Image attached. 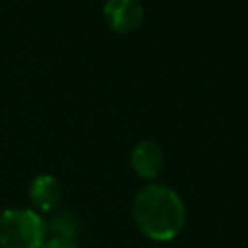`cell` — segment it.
Listing matches in <instances>:
<instances>
[{"label":"cell","mask_w":248,"mask_h":248,"mask_svg":"<svg viewBox=\"0 0 248 248\" xmlns=\"http://www.w3.org/2000/svg\"><path fill=\"white\" fill-rule=\"evenodd\" d=\"M186 205L178 192L165 184H147L132 202V219L138 231L153 242L174 240L186 225Z\"/></svg>","instance_id":"obj_1"},{"label":"cell","mask_w":248,"mask_h":248,"mask_svg":"<svg viewBox=\"0 0 248 248\" xmlns=\"http://www.w3.org/2000/svg\"><path fill=\"white\" fill-rule=\"evenodd\" d=\"M41 248H81L76 240H68V238H56V236H48Z\"/></svg>","instance_id":"obj_7"},{"label":"cell","mask_w":248,"mask_h":248,"mask_svg":"<svg viewBox=\"0 0 248 248\" xmlns=\"http://www.w3.org/2000/svg\"><path fill=\"white\" fill-rule=\"evenodd\" d=\"M29 200L37 213H52L62 200V186L52 174H39L29 184Z\"/></svg>","instance_id":"obj_5"},{"label":"cell","mask_w":248,"mask_h":248,"mask_svg":"<svg viewBox=\"0 0 248 248\" xmlns=\"http://www.w3.org/2000/svg\"><path fill=\"white\" fill-rule=\"evenodd\" d=\"M46 238V221L35 209L8 207L0 211V248H41Z\"/></svg>","instance_id":"obj_2"},{"label":"cell","mask_w":248,"mask_h":248,"mask_svg":"<svg viewBox=\"0 0 248 248\" xmlns=\"http://www.w3.org/2000/svg\"><path fill=\"white\" fill-rule=\"evenodd\" d=\"M143 6L140 0H107L103 17L116 33H134L143 23Z\"/></svg>","instance_id":"obj_3"},{"label":"cell","mask_w":248,"mask_h":248,"mask_svg":"<svg viewBox=\"0 0 248 248\" xmlns=\"http://www.w3.org/2000/svg\"><path fill=\"white\" fill-rule=\"evenodd\" d=\"M130 165L140 178L153 180L163 170L165 153L159 143H155L151 140H141L134 145V149L130 153Z\"/></svg>","instance_id":"obj_4"},{"label":"cell","mask_w":248,"mask_h":248,"mask_svg":"<svg viewBox=\"0 0 248 248\" xmlns=\"http://www.w3.org/2000/svg\"><path fill=\"white\" fill-rule=\"evenodd\" d=\"M45 221H46V232L50 236H56V238L76 240L79 234V229H81L78 215L68 211V209H54L50 213V217Z\"/></svg>","instance_id":"obj_6"}]
</instances>
